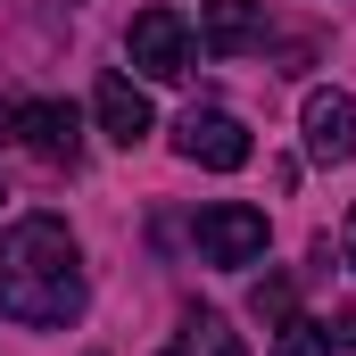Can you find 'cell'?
Listing matches in <instances>:
<instances>
[{
	"label": "cell",
	"instance_id": "9c48e42d",
	"mask_svg": "<svg viewBox=\"0 0 356 356\" xmlns=\"http://www.w3.org/2000/svg\"><path fill=\"white\" fill-rule=\"evenodd\" d=\"M158 356H249V348H241V332H232L216 307H199V315H182V332Z\"/></svg>",
	"mask_w": 356,
	"mask_h": 356
},
{
	"label": "cell",
	"instance_id": "277c9868",
	"mask_svg": "<svg viewBox=\"0 0 356 356\" xmlns=\"http://www.w3.org/2000/svg\"><path fill=\"white\" fill-rule=\"evenodd\" d=\"M175 149L191 166H207V175H241V166H249V124H241L232 108H191L175 124Z\"/></svg>",
	"mask_w": 356,
	"mask_h": 356
},
{
	"label": "cell",
	"instance_id": "6da1fadb",
	"mask_svg": "<svg viewBox=\"0 0 356 356\" xmlns=\"http://www.w3.org/2000/svg\"><path fill=\"white\" fill-rule=\"evenodd\" d=\"M0 315L25 332H58L83 315V266H75V232L58 216H25L0 232Z\"/></svg>",
	"mask_w": 356,
	"mask_h": 356
},
{
	"label": "cell",
	"instance_id": "8992f818",
	"mask_svg": "<svg viewBox=\"0 0 356 356\" xmlns=\"http://www.w3.org/2000/svg\"><path fill=\"white\" fill-rule=\"evenodd\" d=\"M91 116H99V133L116 141V149H133V141H149V91L133 83V75H99V91H91Z\"/></svg>",
	"mask_w": 356,
	"mask_h": 356
},
{
	"label": "cell",
	"instance_id": "52a82bcc",
	"mask_svg": "<svg viewBox=\"0 0 356 356\" xmlns=\"http://www.w3.org/2000/svg\"><path fill=\"white\" fill-rule=\"evenodd\" d=\"M307 158L315 166L356 158V99L348 91H307Z\"/></svg>",
	"mask_w": 356,
	"mask_h": 356
},
{
	"label": "cell",
	"instance_id": "3957f363",
	"mask_svg": "<svg viewBox=\"0 0 356 356\" xmlns=\"http://www.w3.org/2000/svg\"><path fill=\"white\" fill-rule=\"evenodd\" d=\"M124 58H133L149 83H182V75H191V25H182V8H141V17L124 25Z\"/></svg>",
	"mask_w": 356,
	"mask_h": 356
},
{
	"label": "cell",
	"instance_id": "7c38bea8",
	"mask_svg": "<svg viewBox=\"0 0 356 356\" xmlns=\"http://www.w3.org/2000/svg\"><path fill=\"white\" fill-rule=\"evenodd\" d=\"M340 249H348V273H356V207H348V232H340Z\"/></svg>",
	"mask_w": 356,
	"mask_h": 356
},
{
	"label": "cell",
	"instance_id": "7a4b0ae2",
	"mask_svg": "<svg viewBox=\"0 0 356 356\" xmlns=\"http://www.w3.org/2000/svg\"><path fill=\"white\" fill-rule=\"evenodd\" d=\"M0 141L33 149L42 166H75L83 124H75V108H67V99H8V108H0Z\"/></svg>",
	"mask_w": 356,
	"mask_h": 356
},
{
	"label": "cell",
	"instance_id": "30bf717a",
	"mask_svg": "<svg viewBox=\"0 0 356 356\" xmlns=\"http://www.w3.org/2000/svg\"><path fill=\"white\" fill-rule=\"evenodd\" d=\"M332 348H340L332 323H298V315L282 323V356H332Z\"/></svg>",
	"mask_w": 356,
	"mask_h": 356
},
{
	"label": "cell",
	"instance_id": "ba28073f",
	"mask_svg": "<svg viewBox=\"0 0 356 356\" xmlns=\"http://www.w3.org/2000/svg\"><path fill=\"white\" fill-rule=\"evenodd\" d=\"M257 33H266V0H199V50L241 58Z\"/></svg>",
	"mask_w": 356,
	"mask_h": 356
},
{
	"label": "cell",
	"instance_id": "8fae6325",
	"mask_svg": "<svg viewBox=\"0 0 356 356\" xmlns=\"http://www.w3.org/2000/svg\"><path fill=\"white\" fill-rule=\"evenodd\" d=\"M257 323H290V282H257Z\"/></svg>",
	"mask_w": 356,
	"mask_h": 356
},
{
	"label": "cell",
	"instance_id": "5b68a950",
	"mask_svg": "<svg viewBox=\"0 0 356 356\" xmlns=\"http://www.w3.org/2000/svg\"><path fill=\"white\" fill-rule=\"evenodd\" d=\"M199 257L207 266H257L266 257V207H241V199L199 207Z\"/></svg>",
	"mask_w": 356,
	"mask_h": 356
}]
</instances>
